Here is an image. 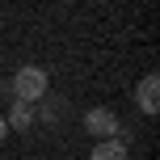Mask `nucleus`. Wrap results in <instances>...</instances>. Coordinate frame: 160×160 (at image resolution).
Here are the masks:
<instances>
[{"mask_svg":"<svg viewBox=\"0 0 160 160\" xmlns=\"http://www.w3.org/2000/svg\"><path fill=\"white\" fill-rule=\"evenodd\" d=\"M47 72L42 68H34V63H25V68H17V76L8 80V93H13V101H42L47 97Z\"/></svg>","mask_w":160,"mask_h":160,"instance_id":"nucleus-1","label":"nucleus"},{"mask_svg":"<svg viewBox=\"0 0 160 160\" xmlns=\"http://www.w3.org/2000/svg\"><path fill=\"white\" fill-rule=\"evenodd\" d=\"M84 127H88V135H93V139H114V135H122L118 114L105 110V105H97V110H88V114H84Z\"/></svg>","mask_w":160,"mask_h":160,"instance_id":"nucleus-2","label":"nucleus"},{"mask_svg":"<svg viewBox=\"0 0 160 160\" xmlns=\"http://www.w3.org/2000/svg\"><path fill=\"white\" fill-rule=\"evenodd\" d=\"M135 101H139V110H143V114H160V76H156V72L139 80Z\"/></svg>","mask_w":160,"mask_h":160,"instance_id":"nucleus-3","label":"nucleus"},{"mask_svg":"<svg viewBox=\"0 0 160 160\" xmlns=\"http://www.w3.org/2000/svg\"><path fill=\"white\" fill-rule=\"evenodd\" d=\"M4 122H8V131H30L34 127V105L30 101H13V110L4 114Z\"/></svg>","mask_w":160,"mask_h":160,"instance_id":"nucleus-4","label":"nucleus"},{"mask_svg":"<svg viewBox=\"0 0 160 160\" xmlns=\"http://www.w3.org/2000/svg\"><path fill=\"white\" fill-rule=\"evenodd\" d=\"M88 160H127V143H122V135L97 139V148H93V156H88Z\"/></svg>","mask_w":160,"mask_h":160,"instance_id":"nucleus-5","label":"nucleus"},{"mask_svg":"<svg viewBox=\"0 0 160 160\" xmlns=\"http://www.w3.org/2000/svg\"><path fill=\"white\" fill-rule=\"evenodd\" d=\"M8 135V122H4V114H0V139H4Z\"/></svg>","mask_w":160,"mask_h":160,"instance_id":"nucleus-6","label":"nucleus"}]
</instances>
